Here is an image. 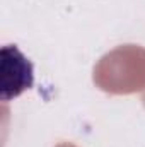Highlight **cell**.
I'll return each instance as SVG.
<instances>
[{
  "label": "cell",
  "mask_w": 145,
  "mask_h": 147,
  "mask_svg": "<svg viewBox=\"0 0 145 147\" xmlns=\"http://www.w3.org/2000/svg\"><path fill=\"white\" fill-rule=\"evenodd\" d=\"M33 63L15 45H5L2 48V99L9 101L21 96L26 89L33 87Z\"/></svg>",
  "instance_id": "1"
}]
</instances>
